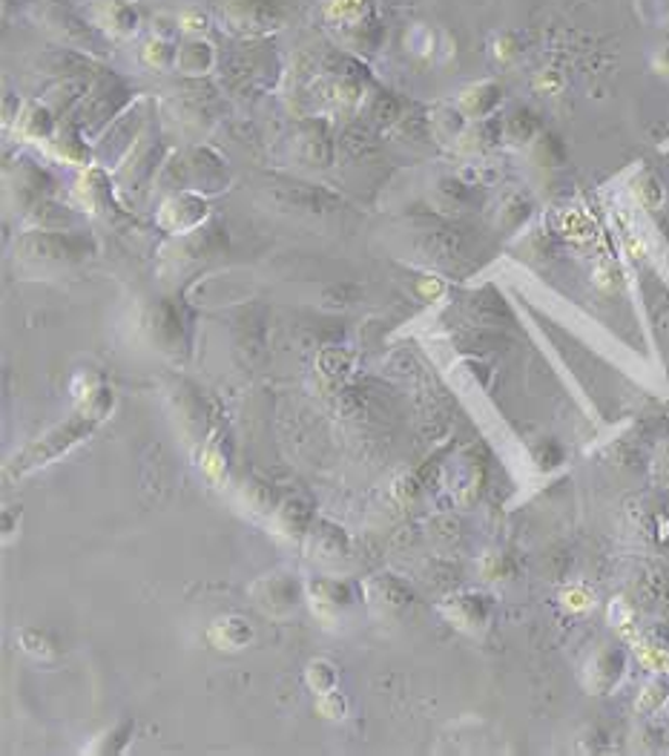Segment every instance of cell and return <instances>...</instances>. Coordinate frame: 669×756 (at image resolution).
I'll use <instances>...</instances> for the list:
<instances>
[{
    "mask_svg": "<svg viewBox=\"0 0 669 756\" xmlns=\"http://www.w3.org/2000/svg\"><path fill=\"white\" fill-rule=\"evenodd\" d=\"M348 552V538L343 535V529H336L331 524H319L313 533L308 535V555L310 559H343Z\"/></svg>",
    "mask_w": 669,
    "mask_h": 756,
    "instance_id": "7c38bea8",
    "label": "cell"
},
{
    "mask_svg": "<svg viewBox=\"0 0 669 756\" xmlns=\"http://www.w3.org/2000/svg\"><path fill=\"white\" fill-rule=\"evenodd\" d=\"M213 47L207 41H198V38H190V41L181 43V50L176 52V64L181 66V73L188 75H205L213 66Z\"/></svg>",
    "mask_w": 669,
    "mask_h": 756,
    "instance_id": "4fadbf2b",
    "label": "cell"
},
{
    "mask_svg": "<svg viewBox=\"0 0 669 756\" xmlns=\"http://www.w3.org/2000/svg\"><path fill=\"white\" fill-rule=\"evenodd\" d=\"M564 599H566V607H571V610H587L589 607V595H583L580 590H569Z\"/></svg>",
    "mask_w": 669,
    "mask_h": 756,
    "instance_id": "cb8c5ba5",
    "label": "cell"
},
{
    "mask_svg": "<svg viewBox=\"0 0 669 756\" xmlns=\"http://www.w3.org/2000/svg\"><path fill=\"white\" fill-rule=\"evenodd\" d=\"M179 216H181L179 233L193 231V228H196V225L207 216V202L202 196H193V193H176V196L164 202L158 225H162L164 231L172 233V228H176V222H179Z\"/></svg>",
    "mask_w": 669,
    "mask_h": 756,
    "instance_id": "9c48e42d",
    "label": "cell"
},
{
    "mask_svg": "<svg viewBox=\"0 0 669 756\" xmlns=\"http://www.w3.org/2000/svg\"><path fill=\"white\" fill-rule=\"evenodd\" d=\"M664 469H667V472H669V449H667V452H664Z\"/></svg>",
    "mask_w": 669,
    "mask_h": 756,
    "instance_id": "d4e9b609",
    "label": "cell"
},
{
    "mask_svg": "<svg viewBox=\"0 0 669 756\" xmlns=\"http://www.w3.org/2000/svg\"><path fill=\"white\" fill-rule=\"evenodd\" d=\"M317 707H319V714L327 716V719H336V716L345 714V702H343V696H339V693H336V691L319 693Z\"/></svg>",
    "mask_w": 669,
    "mask_h": 756,
    "instance_id": "7402d4cb",
    "label": "cell"
},
{
    "mask_svg": "<svg viewBox=\"0 0 669 756\" xmlns=\"http://www.w3.org/2000/svg\"><path fill=\"white\" fill-rule=\"evenodd\" d=\"M21 644H24L26 653H33V656L38 658L55 656V644H52L47 636L38 633V630H24V633H21Z\"/></svg>",
    "mask_w": 669,
    "mask_h": 756,
    "instance_id": "ffe728a7",
    "label": "cell"
},
{
    "mask_svg": "<svg viewBox=\"0 0 669 756\" xmlns=\"http://www.w3.org/2000/svg\"><path fill=\"white\" fill-rule=\"evenodd\" d=\"M245 498H250V510L254 512H265L273 507V495H270L268 486H261V484L247 486Z\"/></svg>",
    "mask_w": 669,
    "mask_h": 756,
    "instance_id": "603a6c76",
    "label": "cell"
},
{
    "mask_svg": "<svg viewBox=\"0 0 669 756\" xmlns=\"http://www.w3.org/2000/svg\"><path fill=\"white\" fill-rule=\"evenodd\" d=\"M250 595L256 599L265 613H273V616H285L296 607L299 601V584L287 576H265L250 587Z\"/></svg>",
    "mask_w": 669,
    "mask_h": 756,
    "instance_id": "ba28073f",
    "label": "cell"
},
{
    "mask_svg": "<svg viewBox=\"0 0 669 756\" xmlns=\"http://www.w3.org/2000/svg\"><path fill=\"white\" fill-rule=\"evenodd\" d=\"M310 524V510L308 503L296 501V498H287V501L279 503L276 510V526L282 535H303Z\"/></svg>",
    "mask_w": 669,
    "mask_h": 756,
    "instance_id": "9a60e30c",
    "label": "cell"
},
{
    "mask_svg": "<svg viewBox=\"0 0 669 756\" xmlns=\"http://www.w3.org/2000/svg\"><path fill=\"white\" fill-rule=\"evenodd\" d=\"M52 130H55V118H52L50 107H33L29 110V116H26V132L33 136V139H50Z\"/></svg>",
    "mask_w": 669,
    "mask_h": 756,
    "instance_id": "d6986e66",
    "label": "cell"
},
{
    "mask_svg": "<svg viewBox=\"0 0 669 756\" xmlns=\"http://www.w3.org/2000/svg\"><path fill=\"white\" fill-rule=\"evenodd\" d=\"M325 17L331 29L339 35V41L348 43L351 50H376L383 29L374 0H331L325 7Z\"/></svg>",
    "mask_w": 669,
    "mask_h": 756,
    "instance_id": "7a4b0ae2",
    "label": "cell"
},
{
    "mask_svg": "<svg viewBox=\"0 0 669 756\" xmlns=\"http://www.w3.org/2000/svg\"><path fill=\"white\" fill-rule=\"evenodd\" d=\"M110 409H113V392L99 386L90 397H83V406L78 409V414H73L66 423H61V426H55L43 437H38L21 454H15L12 463H9V475L24 477L29 472H35V469L52 463L64 452H69L73 446L81 444L83 437L92 435V428L99 426L101 420L110 414Z\"/></svg>",
    "mask_w": 669,
    "mask_h": 756,
    "instance_id": "6da1fadb",
    "label": "cell"
},
{
    "mask_svg": "<svg viewBox=\"0 0 669 756\" xmlns=\"http://www.w3.org/2000/svg\"><path fill=\"white\" fill-rule=\"evenodd\" d=\"M17 251L29 259H55V262H81L95 251L90 239L75 231H33L17 242Z\"/></svg>",
    "mask_w": 669,
    "mask_h": 756,
    "instance_id": "5b68a950",
    "label": "cell"
},
{
    "mask_svg": "<svg viewBox=\"0 0 669 756\" xmlns=\"http://www.w3.org/2000/svg\"><path fill=\"white\" fill-rule=\"evenodd\" d=\"M132 733V722H124L121 728H115L113 733H104L106 740L110 742H104V745H92V754H118V751L127 745V736Z\"/></svg>",
    "mask_w": 669,
    "mask_h": 756,
    "instance_id": "44dd1931",
    "label": "cell"
},
{
    "mask_svg": "<svg viewBox=\"0 0 669 756\" xmlns=\"http://www.w3.org/2000/svg\"><path fill=\"white\" fill-rule=\"evenodd\" d=\"M250 636H254V630L247 627L245 618H239V616L219 618V622H216L210 630V639L216 641L221 650L245 648L247 641H250Z\"/></svg>",
    "mask_w": 669,
    "mask_h": 756,
    "instance_id": "5bb4252c",
    "label": "cell"
},
{
    "mask_svg": "<svg viewBox=\"0 0 669 756\" xmlns=\"http://www.w3.org/2000/svg\"><path fill=\"white\" fill-rule=\"evenodd\" d=\"M623 667H627V658H623V653H620V650H615V648L601 650V653H597V656L589 662L587 688L592 693H609L615 684L620 682Z\"/></svg>",
    "mask_w": 669,
    "mask_h": 756,
    "instance_id": "8fae6325",
    "label": "cell"
},
{
    "mask_svg": "<svg viewBox=\"0 0 669 756\" xmlns=\"http://www.w3.org/2000/svg\"><path fill=\"white\" fill-rule=\"evenodd\" d=\"M124 101H127V87L121 84V78L101 73L99 78L92 81L90 90L83 92L81 107H78V113L73 116L78 118L75 127H78L83 136H87V132H99L106 121H113L110 116H115V113L124 107Z\"/></svg>",
    "mask_w": 669,
    "mask_h": 756,
    "instance_id": "3957f363",
    "label": "cell"
},
{
    "mask_svg": "<svg viewBox=\"0 0 669 756\" xmlns=\"http://www.w3.org/2000/svg\"><path fill=\"white\" fill-rule=\"evenodd\" d=\"M535 132H538V121H535V116L526 113V110L515 113V116L506 118V124H503V136H506L509 141H515V144L529 141Z\"/></svg>",
    "mask_w": 669,
    "mask_h": 756,
    "instance_id": "ac0fdd59",
    "label": "cell"
},
{
    "mask_svg": "<svg viewBox=\"0 0 669 756\" xmlns=\"http://www.w3.org/2000/svg\"><path fill=\"white\" fill-rule=\"evenodd\" d=\"M305 682H308V688L313 693H327V691H336L339 674H336V667L331 665V662L317 658V662H310L308 670H305Z\"/></svg>",
    "mask_w": 669,
    "mask_h": 756,
    "instance_id": "2e32d148",
    "label": "cell"
},
{
    "mask_svg": "<svg viewBox=\"0 0 669 756\" xmlns=\"http://www.w3.org/2000/svg\"><path fill=\"white\" fill-rule=\"evenodd\" d=\"M228 21L239 33L261 35L276 29L285 21V12L276 0H233L228 7Z\"/></svg>",
    "mask_w": 669,
    "mask_h": 756,
    "instance_id": "8992f818",
    "label": "cell"
},
{
    "mask_svg": "<svg viewBox=\"0 0 669 756\" xmlns=\"http://www.w3.org/2000/svg\"><path fill=\"white\" fill-rule=\"evenodd\" d=\"M308 595L313 613H319V618H325V622H334L336 616L348 613L360 601L357 587L348 581H313L308 587Z\"/></svg>",
    "mask_w": 669,
    "mask_h": 756,
    "instance_id": "52a82bcc",
    "label": "cell"
},
{
    "mask_svg": "<svg viewBox=\"0 0 669 756\" xmlns=\"http://www.w3.org/2000/svg\"><path fill=\"white\" fill-rule=\"evenodd\" d=\"M43 24L57 35V41L78 52H106V41L99 26H90L78 12L64 7L61 0H50L43 9Z\"/></svg>",
    "mask_w": 669,
    "mask_h": 756,
    "instance_id": "277c9868",
    "label": "cell"
},
{
    "mask_svg": "<svg viewBox=\"0 0 669 756\" xmlns=\"http://www.w3.org/2000/svg\"><path fill=\"white\" fill-rule=\"evenodd\" d=\"M106 29H113L115 35H127L136 29V9L127 0H110L106 3Z\"/></svg>",
    "mask_w": 669,
    "mask_h": 756,
    "instance_id": "e0dca14e",
    "label": "cell"
},
{
    "mask_svg": "<svg viewBox=\"0 0 669 756\" xmlns=\"http://www.w3.org/2000/svg\"><path fill=\"white\" fill-rule=\"evenodd\" d=\"M442 613L449 616L451 625H458L460 630H480L489 622V599H483L477 592H460L454 599L442 604Z\"/></svg>",
    "mask_w": 669,
    "mask_h": 756,
    "instance_id": "30bf717a",
    "label": "cell"
}]
</instances>
